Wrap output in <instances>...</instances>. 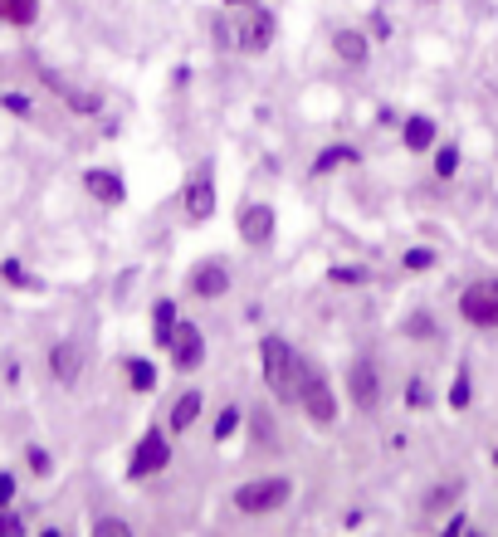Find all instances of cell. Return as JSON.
Wrapping results in <instances>:
<instances>
[{
    "label": "cell",
    "mask_w": 498,
    "mask_h": 537,
    "mask_svg": "<svg viewBox=\"0 0 498 537\" xmlns=\"http://www.w3.org/2000/svg\"><path fill=\"white\" fill-rule=\"evenodd\" d=\"M49 376H54L59 386H74V381L83 376V343L64 337V343L49 347Z\"/></svg>",
    "instance_id": "obj_9"
},
{
    "label": "cell",
    "mask_w": 498,
    "mask_h": 537,
    "mask_svg": "<svg viewBox=\"0 0 498 537\" xmlns=\"http://www.w3.org/2000/svg\"><path fill=\"white\" fill-rule=\"evenodd\" d=\"M166 459H171V450H166V435H162V430H147V435L137 440V450H132L128 479H152V474L166 469Z\"/></svg>",
    "instance_id": "obj_5"
},
{
    "label": "cell",
    "mask_w": 498,
    "mask_h": 537,
    "mask_svg": "<svg viewBox=\"0 0 498 537\" xmlns=\"http://www.w3.org/2000/svg\"><path fill=\"white\" fill-rule=\"evenodd\" d=\"M450 406H454V410L469 406V376H464V371L454 376V386H450Z\"/></svg>",
    "instance_id": "obj_29"
},
{
    "label": "cell",
    "mask_w": 498,
    "mask_h": 537,
    "mask_svg": "<svg viewBox=\"0 0 498 537\" xmlns=\"http://www.w3.org/2000/svg\"><path fill=\"white\" fill-rule=\"evenodd\" d=\"M367 29H371V35H377V39H391V20L381 15V10H377V15L367 20Z\"/></svg>",
    "instance_id": "obj_33"
},
{
    "label": "cell",
    "mask_w": 498,
    "mask_h": 537,
    "mask_svg": "<svg viewBox=\"0 0 498 537\" xmlns=\"http://www.w3.org/2000/svg\"><path fill=\"white\" fill-rule=\"evenodd\" d=\"M29 469H35V474H49V469H54V464H49V454L39 450V445H29Z\"/></svg>",
    "instance_id": "obj_32"
},
{
    "label": "cell",
    "mask_w": 498,
    "mask_h": 537,
    "mask_svg": "<svg viewBox=\"0 0 498 537\" xmlns=\"http://www.w3.org/2000/svg\"><path fill=\"white\" fill-rule=\"evenodd\" d=\"M274 35H278V15L264 10V5H254L245 15V25H240V49L245 54H264V49L274 45Z\"/></svg>",
    "instance_id": "obj_7"
},
{
    "label": "cell",
    "mask_w": 498,
    "mask_h": 537,
    "mask_svg": "<svg viewBox=\"0 0 498 537\" xmlns=\"http://www.w3.org/2000/svg\"><path fill=\"white\" fill-rule=\"evenodd\" d=\"M259 367H264V386L278 401H298V376H303V361L284 343V337H264L259 343Z\"/></svg>",
    "instance_id": "obj_1"
},
{
    "label": "cell",
    "mask_w": 498,
    "mask_h": 537,
    "mask_svg": "<svg viewBox=\"0 0 498 537\" xmlns=\"http://www.w3.org/2000/svg\"><path fill=\"white\" fill-rule=\"evenodd\" d=\"M93 537H132V528L122 518H98L93 523Z\"/></svg>",
    "instance_id": "obj_26"
},
{
    "label": "cell",
    "mask_w": 498,
    "mask_h": 537,
    "mask_svg": "<svg viewBox=\"0 0 498 537\" xmlns=\"http://www.w3.org/2000/svg\"><path fill=\"white\" fill-rule=\"evenodd\" d=\"M0 108H5L10 118H35V98H29V93H20V88H5V93H0Z\"/></svg>",
    "instance_id": "obj_21"
},
{
    "label": "cell",
    "mask_w": 498,
    "mask_h": 537,
    "mask_svg": "<svg viewBox=\"0 0 498 537\" xmlns=\"http://www.w3.org/2000/svg\"><path fill=\"white\" fill-rule=\"evenodd\" d=\"M240 235H245V244H269L274 240V211H269V205H245Z\"/></svg>",
    "instance_id": "obj_15"
},
{
    "label": "cell",
    "mask_w": 498,
    "mask_h": 537,
    "mask_svg": "<svg viewBox=\"0 0 498 537\" xmlns=\"http://www.w3.org/2000/svg\"><path fill=\"white\" fill-rule=\"evenodd\" d=\"M460 313L474 327H498V278H479L460 293Z\"/></svg>",
    "instance_id": "obj_4"
},
{
    "label": "cell",
    "mask_w": 498,
    "mask_h": 537,
    "mask_svg": "<svg viewBox=\"0 0 498 537\" xmlns=\"http://www.w3.org/2000/svg\"><path fill=\"white\" fill-rule=\"evenodd\" d=\"M195 416H201V391H181L171 401V430H191Z\"/></svg>",
    "instance_id": "obj_19"
},
{
    "label": "cell",
    "mask_w": 498,
    "mask_h": 537,
    "mask_svg": "<svg viewBox=\"0 0 498 537\" xmlns=\"http://www.w3.org/2000/svg\"><path fill=\"white\" fill-rule=\"evenodd\" d=\"M128 371H132V391H152V386H157V367H152V361H142V357H132L128 361Z\"/></svg>",
    "instance_id": "obj_22"
},
{
    "label": "cell",
    "mask_w": 498,
    "mask_h": 537,
    "mask_svg": "<svg viewBox=\"0 0 498 537\" xmlns=\"http://www.w3.org/2000/svg\"><path fill=\"white\" fill-rule=\"evenodd\" d=\"M0 537H25V518L15 508H0Z\"/></svg>",
    "instance_id": "obj_27"
},
{
    "label": "cell",
    "mask_w": 498,
    "mask_h": 537,
    "mask_svg": "<svg viewBox=\"0 0 498 537\" xmlns=\"http://www.w3.org/2000/svg\"><path fill=\"white\" fill-rule=\"evenodd\" d=\"M171 337H176V303H171V298H162V303L152 308V343L171 347Z\"/></svg>",
    "instance_id": "obj_18"
},
{
    "label": "cell",
    "mask_w": 498,
    "mask_h": 537,
    "mask_svg": "<svg viewBox=\"0 0 498 537\" xmlns=\"http://www.w3.org/2000/svg\"><path fill=\"white\" fill-rule=\"evenodd\" d=\"M0 278H5V284H29V274H25V264H20V260L0 264Z\"/></svg>",
    "instance_id": "obj_31"
},
{
    "label": "cell",
    "mask_w": 498,
    "mask_h": 537,
    "mask_svg": "<svg viewBox=\"0 0 498 537\" xmlns=\"http://www.w3.org/2000/svg\"><path fill=\"white\" fill-rule=\"evenodd\" d=\"M220 5H225V10H230V5H254V0H220Z\"/></svg>",
    "instance_id": "obj_37"
},
{
    "label": "cell",
    "mask_w": 498,
    "mask_h": 537,
    "mask_svg": "<svg viewBox=\"0 0 498 537\" xmlns=\"http://www.w3.org/2000/svg\"><path fill=\"white\" fill-rule=\"evenodd\" d=\"M332 54H337L347 69H367L371 45H367V35H361V29H337V35H332Z\"/></svg>",
    "instance_id": "obj_14"
},
{
    "label": "cell",
    "mask_w": 498,
    "mask_h": 537,
    "mask_svg": "<svg viewBox=\"0 0 498 537\" xmlns=\"http://www.w3.org/2000/svg\"><path fill=\"white\" fill-rule=\"evenodd\" d=\"M15 493H20L15 474H10V469H0V508H10V503H15Z\"/></svg>",
    "instance_id": "obj_30"
},
{
    "label": "cell",
    "mask_w": 498,
    "mask_h": 537,
    "mask_svg": "<svg viewBox=\"0 0 498 537\" xmlns=\"http://www.w3.org/2000/svg\"><path fill=\"white\" fill-rule=\"evenodd\" d=\"M347 161H357V147H342V142L337 147H323L318 161H313V177H328L332 167H347Z\"/></svg>",
    "instance_id": "obj_20"
},
{
    "label": "cell",
    "mask_w": 498,
    "mask_h": 537,
    "mask_svg": "<svg viewBox=\"0 0 498 537\" xmlns=\"http://www.w3.org/2000/svg\"><path fill=\"white\" fill-rule=\"evenodd\" d=\"M235 430H240V410L225 406V410H220V420H215V440H230Z\"/></svg>",
    "instance_id": "obj_25"
},
{
    "label": "cell",
    "mask_w": 498,
    "mask_h": 537,
    "mask_svg": "<svg viewBox=\"0 0 498 537\" xmlns=\"http://www.w3.org/2000/svg\"><path fill=\"white\" fill-rule=\"evenodd\" d=\"M171 361L181 371H195L205 361V337L195 323H176V337H171Z\"/></svg>",
    "instance_id": "obj_10"
},
{
    "label": "cell",
    "mask_w": 498,
    "mask_h": 537,
    "mask_svg": "<svg viewBox=\"0 0 498 537\" xmlns=\"http://www.w3.org/2000/svg\"><path fill=\"white\" fill-rule=\"evenodd\" d=\"M494 464H498V450H494Z\"/></svg>",
    "instance_id": "obj_40"
},
{
    "label": "cell",
    "mask_w": 498,
    "mask_h": 537,
    "mask_svg": "<svg viewBox=\"0 0 498 537\" xmlns=\"http://www.w3.org/2000/svg\"><path fill=\"white\" fill-rule=\"evenodd\" d=\"M464 537H484V533H474V528H464Z\"/></svg>",
    "instance_id": "obj_39"
},
{
    "label": "cell",
    "mask_w": 498,
    "mask_h": 537,
    "mask_svg": "<svg viewBox=\"0 0 498 537\" xmlns=\"http://www.w3.org/2000/svg\"><path fill=\"white\" fill-rule=\"evenodd\" d=\"M415 5H440V0H415Z\"/></svg>",
    "instance_id": "obj_38"
},
{
    "label": "cell",
    "mask_w": 498,
    "mask_h": 537,
    "mask_svg": "<svg viewBox=\"0 0 498 537\" xmlns=\"http://www.w3.org/2000/svg\"><path fill=\"white\" fill-rule=\"evenodd\" d=\"M83 186H88V195H93V201H103V205H122V201H128L122 171H112V167H88V171H83Z\"/></svg>",
    "instance_id": "obj_11"
},
{
    "label": "cell",
    "mask_w": 498,
    "mask_h": 537,
    "mask_svg": "<svg viewBox=\"0 0 498 537\" xmlns=\"http://www.w3.org/2000/svg\"><path fill=\"white\" fill-rule=\"evenodd\" d=\"M39 78H45V84H49V88H54V93H59V98H64V103H69V108H74V112H79V118H93V112H98V108H103V98H98V93H88V88H74V84H64V78H59V74H54V69H39Z\"/></svg>",
    "instance_id": "obj_13"
},
{
    "label": "cell",
    "mask_w": 498,
    "mask_h": 537,
    "mask_svg": "<svg viewBox=\"0 0 498 537\" xmlns=\"http://www.w3.org/2000/svg\"><path fill=\"white\" fill-rule=\"evenodd\" d=\"M298 401H303L313 425H332V420H337V396H332V386H328V371L303 367V376H298Z\"/></svg>",
    "instance_id": "obj_3"
},
{
    "label": "cell",
    "mask_w": 498,
    "mask_h": 537,
    "mask_svg": "<svg viewBox=\"0 0 498 537\" xmlns=\"http://www.w3.org/2000/svg\"><path fill=\"white\" fill-rule=\"evenodd\" d=\"M430 264H435L430 250H411V254H406V268H430Z\"/></svg>",
    "instance_id": "obj_34"
},
{
    "label": "cell",
    "mask_w": 498,
    "mask_h": 537,
    "mask_svg": "<svg viewBox=\"0 0 498 537\" xmlns=\"http://www.w3.org/2000/svg\"><path fill=\"white\" fill-rule=\"evenodd\" d=\"M430 401H435V391L425 386L420 376H415L411 386H406V406H411V410H430Z\"/></svg>",
    "instance_id": "obj_24"
},
{
    "label": "cell",
    "mask_w": 498,
    "mask_h": 537,
    "mask_svg": "<svg viewBox=\"0 0 498 537\" xmlns=\"http://www.w3.org/2000/svg\"><path fill=\"white\" fill-rule=\"evenodd\" d=\"M406 333H411V337H435V318H430V313L406 318Z\"/></svg>",
    "instance_id": "obj_28"
},
{
    "label": "cell",
    "mask_w": 498,
    "mask_h": 537,
    "mask_svg": "<svg viewBox=\"0 0 498 537\" xmlns=\"http://www.w3.org/2000/svg\"><path fill=\"white\" fill-rule=\"evenodd\" d=\"M435 132H440V128H435V118H420V112L401 122V142H406V152H430Z\"/></svg>",
    "instance_id": "obj_16"
},
{
    "label": "cell",
    "mask_w": 498,
    "mask_h": 537,
    "mask_svg": "<svg viewBox=\"0 0 498 537\" xmlns=\"http://www.w3.org/2000/svg\"><path fill=\"white\" fill-rule=\"evenodd\" d=\"M440 537H464V518H450V523H444V533Z\"/></svg>",
    "instance_id": "obj_35"
},
{
    "label": "cell",
    "mask_w": 498,
    "mask_h": 537,
    "mask_svg": "<svg viewBox=\"0 0 498 537\" xmlns=\"http://www.w3.org/2000/svg\"><path fill=\"white\" fill-rule=\"evenodd\" d=\"M39 537H64V528H39Z\"/></svg>",
    "instance_id": "obj_36"
},
{
    "label": "cell",
    "mask_w": 498,
    "mask_h": 537,
    "mask_svg": "<svg viewBox=\"0 0 498 537\" xmlns=\"http://www.w3.org/2000/svg\"><path fill=\"white\" fill-rule=\"evenodd\" d=\"M454 171H460V147H440V152H435V177L450 181Z\"/></svg>",
    "instance_id": "obj_23"
},
{
    "label": "cell",
    "mask_w": 498,
    "mask_h": 537,
    "mask_svg": "<svg viewBox=\"0 0 498 537\" xmlns=\"http://www.w3.org/2000/svg\"><path fill=\"white\" fill-rule=\"evenodd\" d=\"M39 20V0H0V25L29 29Z\"/></svg>",
    "instance_id": "obj_17"
},
{
    "label": "cell",
    "mask_w": 498,
    "mask_h": 537,
    "mask_svg": "<svg viewBox=\"0 0 498 537\" xmlns=\"http://www.w3.org/2000/svg\"><path fill=\"white\" fill-rule=\"evenodd\" d=\"M288 499H294V479H284V474L249 479V483L235 489V508L240 513H274V508H284Z\"/></svg>",
    "instance_id": "obj_2"
},
{
    "label": "cell",
    "mask_w": 498,
    "mask_h": 537,
    "mask_svg": "<svg viewBox=\"0 0 498 537\" xmlns=\"http://www.w3.org/2000/svg\"><path fill=\"white\" fill-rule=\"evenodd\" d=\"M347 391H352V401H357V410H377L381 406V371H377V361H371V357L352 361Z\"/></svg>",
    "instance_id": "obj_6"
},
{
    "label": "cell",
    "mask_w": 498,
    "mask_h": 537,
    "mask_svg": "<svg viewBox=\"0 0 498 537\" xmlns=\"http://www.w3.org/2000/svg\"><path fill=\"white\" fill-rule=\"evenodd\" d=\"M181 205H186V215H191V220H211V215H215V177H211V161H205V167L195 171L191 181H186Z\"/></svg>",
    "instance_id": "obj_8"
},
{
    "label": "cell",
    "mask_w": 498,
    "mask_h": 537,
    "mask_svg": "<svg viewBox=\"0 0 498 537\" xmlns=\"http://www.w3.org/2000/svg\"><path fill=\"white\" fill-rule=\"evenodd\" d=\"M191 293H195V298H220V293H230V268H225L220 260L195 264V268H191Z\"/></svg>",
    "instance_id": "obj_12"
}]
</instances>
